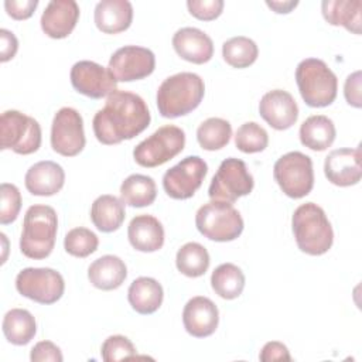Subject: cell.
Here are the masks:
<instances>
[{"mask_svg":"<svg viewBox=\"0 0 362 362\" xmlns=\"http://www.w3.org/2000/svg\"><path fill=\"white\" fill-rule=\"evenodd\" d=\"M150 120L148 107L141 96L116 89L93 116L92 127L99 143L112 146L139 136L148 127Z\"/></svg>","mask_w":362,"mask_h":362,"instance_id":"6da1fadb","label":"cell"},{"mask_svg":"<svg viewBox=\"0 0 362 362\" xmlns=\"http://www.w3.org/2000/svg\"><path fill=\"white\" fill-rule=\"evenodd\" d=\"M205 85L194 72H180L165 78L157 90V107L163 117L175 119L191 113L199 106Z\"/></svg>","mask_w":362,"mask_h":362,"instance_id":"7a4b0ae2","label":"cell"},{"mask_svg":"<svg viewBox=\"0 0 362 362\" xmlns=\"http://www.w3.org/2000/svg\"><path fill=\"white\" fill-rule=\"evenodd\" d=\"M291 228L298 249L310 256L327 253L334 243L332 226L321 206L305 202L296 208Z\"/></svg>","mask_w":362,"mask_h":362,"instance_id":"3957f363","label":"cell"},{"mask_svg":"<svg viewBox=\"0 0 362 362\" xmlns=\"http://www.w3.org/2000/svg\"><path fill=\"white\" fill-rule=\"evenodd\" d=\"M58 230L57 212L49 205H33L23 221L20 250L28 259L41 260L51 255Z\"/></svg>","mask_w":362,"mask_h":362,"instance_id":"277c9868","label":"cell"},{"mask_svg":"<svg viewBox=\"0 0 362 362\" xmlns=\"http://www.w3.org/2000/svg\"><path fill=\"white\" fill-rule=\"evenodd\" d=\"M296 82L303 100L310 107L329 106L337 98V75L322 59H303L296 68Z\"/></svg>","mask_w":362,"mask_h":362,"instance_id":"5b68a950","label":"cell"},{"mask_svg":"<svg viewBox=\"0 0 362 362\" xmlns=\"http://www.w3.org/2000/svg\"><path fill=\"white\" fill-rule=\"evenodd\" d=\"M195 226L209 240L230 242L243 232V219L232 204L211 199L197 211Z\"/></svg>","mask_w":362,"mask_h":362,"instance_id":"8992f818","label":"cell"},{"mask_svg":"<svg viewBox=\"0 0 362 362\" xmlns=\"http://www.w3.org/2000/svg\"><path fill=\"white\" fill-rule=\"evenodd\" d=\"M184 130L174 124H165L134 147L133 158L141 167L154 168L178 156L184 150Z\"/></svg>","mask_w":362,"mask_h":362,"instance_id":"52a82bcc","label":"cell"},{"mask_svg":"<svg viewBox=\"0 0 362 362\" xmlns=\"http://www.w3.org/2000/svg\"><path fill=\"white\" fill-rule=\"evenodd\" d=\"M273 177L287 197L303 198L314 187L313 160L301 151L286 153L274 163Z\"/></svg>","mask_w":362,"mask_h":362,"instance_id":"ba28073f","label":"cell"},{"mask_svg":"<svg viewBox=\"0 0 362 362\" xmlns=\"http://www.w3.org/2000/svg\"><path fill=\"white\" fill-rule=\"evenodd\" d=\"M0 148L17 154H33L41 146L40 123L18 110H6L0 117Z\"/></svg>","mask_w":362,"mask_h":362,"instance_id":"9c48e42d","label":"cell"},{"mask_svg":"<svg viewBox=\"0 0 362 362\" xmlns=\"http://www.w3.org/2000/svg\"><path fill=\"white\" fill-rule=\"evenodd\" d=\"M255 181L245 161L229 157L223 160L211 180L208 195L212 201L233 204L238 198L249 195Z\"/></svg>","mask_w":362,"mask_h":362,"instance_id":"30bf717a","label":"cell"},{"mask_svg":"<svg viewBox=\"0 0 362 362\" xmlns=\"http://www.w3.org/2000/svg\"><path fill=\"white\" fill-rule=\"evenodd\" d=\"M16 288L23 297L48 305L62 297L65 281L61 273L54 269L27 267L17 274Z\"/></svg>","mask_w":362,"mask_h":362,"instance_id":"8fae6325","label":"cell"},{"mask_svg":"<svg viewBox=\"0 0 362 362\" xmlns=\"http://www.w3.org/2000/svg\"><path fill=\"white\" fill-rule=\"evenodd\" d=\"M83 119L74 107H61L51 124V147L64 157L78 156L85 147Z\"/></svg>","mask_w":362,"mask_h":362,"instance_id":"7c38bea8","label":"cell"},{"mask_svg":"<svg viewBox=\"0 0 362 362\" xmlns=\"http://www.w3.org/2000/svg\"><path fill=\"white\" fill-rule=\"evenodd\" d=\"M208 165L199 156H188L163 175V188L173 199H188L202 185Z\"/></svg>","mask_w":362,"mask_h":362,"instance_id":"4fadbf2b","label":"cell"},{"mask_svg":"<svg viewBox=\"0 0 362 362\" xmlns=\"http://www.w3.org/2000/svg\"><path fill=\"white\" fill-rule=\"evenodd\" d=\"M156 68V57L151 49L139 45H124L115 51L107 69L116 82H132L147 78Z\"/></svg>","mask_w":362,"mask_h":362,"instance_id":"5bb4252c","label":"cell"},{"mask_svg":"<svg viewBox=\"0 0 362 362\" xmlns=\"http://www.w3.org/2000/svg\"><path fill=\"white\" fill-rule=\"evenodd\" d=\"M71 83L78 93L102 99L116 90V79L107 68L93 61H78L71 68Z\"/></svg>","mask_w":362,"mask_h":362,"instance_id":"9a60e30c","label":"cell"},{"mask_svg":"<svg viewBox=\"0 0 362 362\" xmlns=\"http://www.w3.org/2000/svg\"><path fill=\"white\" fill-rule=\"evenodd\" d=\"M327 180L337 187H351L361 181V146L332 150L324 161Z\"/></svg>","mask_w":362,"mask_h":362,"instance_id":"2e32d148","label":"cell"},{"mask_svg":"<svg viewBox=\"0 0 362 362\" xmlns=\"http://www.w3.org/2000/svg\"><path fill=\"white\" fill-rule=\"evenodd\" d=\"M259 113L270 127L287 130L298 119V106L291 93L283 89H273L262 96Z\"/></svg>","mask_w":362,"mask_h":362,"instance_id":"e0dca14e","label":"cell"},{"mask_svg":"<svg viewBox=\"0 0 362 362\" xmlns=\"http://www.w3.org/2000/svg\"><path fill=\"white\" fill-rule=\"evenodd\" d=\"M219 322V311L215 303L204 296L192 297L182 310V324L185 331L195 338L212 335Z\"/></svg>","mask_w":362,"mask_h":362,"instance_id":"ac0fdd59","label":"cell"},{"mask_svg":"<svg viewBox=\"0 0 362 362\" xmlns=\"http://www.w3.org/2000/svg\"><path fill=\"white\" fill-rule=\"evenodd\" d=\"M79 18V6L74 0H52L41 16L42 31L54 40L66 38Z\"/></svg>","mask_w":362,"mask_h":362,"instance_id":"d6986e66","label":"cell"},{"mask_svg":"<svg viewBox=\"0 0 362 362\" xmlns=\"http://www.w3.org/2000/svg\"><path fill=\"white\" fill-rule=\"evenodd\" d=\"M174 51L185 61L201 65L211 61L214 42L211 37L199 28L184 27L173 35Z\"/></svg>","mask_w":362,"mask_h":362,"instance_id":"ffe728a7","label":"cell"},{"mask_svg":"<svg viewBox=\"0 0 362 362\" xmlns=\"http://www.w3.org/2000/svg\"><path fill=\"white\" fill-rule=\"evenodd\" d=\"M24 184L27 191L33 195L51 197L62 189L65 184V171L55 161H38L27 170Z\"/></svg>","mask_w":362,"mask_h":362,"instance_id":"44dd1931","label":"cell"},{"mask_svg":"<svg viewBox=\"0 0 362 362\" xmlns=\"http://www.w3.org/2000/svg\"><path fill=\"white\" fill-rule=\"evenodd\" d=\"M127 238L139 252H157L164 245V228L153 215H137L129 223Z\"/></svg>","mask_w":362,"mask_h":362,"instance_id":"7402d4cb","label":"cell"},{"mask_svg":"<svg viewBox=\"0 0 362 362\" xmlns=\"http://www.w3.org/2000/svg\"><path fill=\"white\" fill-rule=\"evenodd\" d=\"M93 20L105 34H117L132 25L133 6L127 0H102L96 4Z\"/></svg>","mask_w":362,"mask_h":362,"instance_id":"603a6c76","label":"cell"},{"mask_svg":"<svg viewBox=\"0 0 362 362\" xmlns=\"http://www.w3.org/2000/svg\"><path fill=\"white\" fill-rule=\"evenodd\" d=\"M127 277L124 262L115 255H105L93 260L88 269L90 284L99 290H116Z\"/></svg>","mask_w":362,"mask_h":362,"instance_id":"cb8c5ba5","label":"cell"},{"mask_svg":"<svg viewBox=\"0 0 362 362\" xmlns=\"http://www.w3.org/2000/svg\"><path fill=\"white\" fill-rule=\"evenodd\" d=\"M163 287L153 277H137L127 290L129 304L136 313L143 315L156 313L163 304Z\"/></svg>","mask_w":362,"mask_h":362,"instance_id":"d4e9b609","label":"cell"},{"mask_svg":"<svg viewBox=\"0 0 362 362\" xmlns=\"http://www.w3.org/2000/svg\"><path fill=\"white\" fill-rule=\"evenodd\" d=\"M300 141L314 151H324L335 140L337 130L334 122L324 115H313L300 126Z\"/></svg>","mask_w":362,"mask_h":362,"instance_id":"484cf974","label":"cell"},{"mask_svg":"<svg viewBox=\"0 0 362 362\" xmlns=\"http://www.w3.org/2000/svg\"><path fill=\"white\" fill-rule=\"evenodd\" d=\"M126 216L124 204L115 195L105 194L98 197L90 206V221L98 230L110 233L117 230Z\"/></svg>","mask_w":362,"mask_h":362,"instance_id":"4316f807","label":"cell"},{"mask_svg":"<svg viewBox=\"0 0 362 362\" xmlns=\"http://www.w3.org/2000/svg\"><path fill=\"white\" fill-rule=\"evenodd\" d=\"M361 0H324L321 10L331 25H342L354 34H361Z\"/></svg>","mask_w":362,"mask_h":362,"instance_id":"83f0119b","label":"cell"},{"mask_svg":"<svg viewBox=\"0 0 362 362\" xmlns=\"http://www.w3.org/2000/svg\"><path fill=\"white\" fill-rule=\"evenodd\" d=\"M3 334L13 345H27L37 332L34 315L24 308H11L3 318Z\"/></svg>","mask_w":362,"mask_h":362,"instance_id":"f1b7e54d","label":"cell"},{"mask_svg":"<svg viewBox=\"0 0 362 362\" xmlns=\"http://www.w3.org/2000/svg\"><path fill=\"white\" fill-rule=\"evenodd\" d=\"M157 187L151 177L143 174L129 175L120 185V199L124 205L143 208L156 201Z\"/></svg>","mask_w":362,"mask_h":362,"instance_id":"f546056e","label":"cell"},{"mask_svg":"<svg viewBox=\"0 0 362 362\" xmlns=\"http://www.w3.org/2000/svg\"><path fill=\"white\" fill-rule=\"evenodd\" d=\"M212 290L225 300L238 298L245 288V274L233 263L219 264L211 274Z\"/></svg>","mask_w":362,"mask_h":362,"instance_id":"4dcf8cb0","label":"cell"},{"mask_svg":"<svg viewBox=\"0 0 362 362\" xmlns=\"http://www.w3.org/2000/svg\"><path fill=\"white\" fill-rule=\"evenodd\" d=\"M211 259L208 250L198 242L182 245L175 256V266L187 277H201L206 273Z\"/></svg>","mask_w":362,"mask_h":362,"instance_id":"1f68e13d","label":"cell"},{"mask_svg":"<svg viewBox=\"0 0 362 362\" xmlns=\"http://www.w3.org/2000/svg\"><path fill=\"white\" fill-rule=\"evenodd\" d=\"M232 137V126L221 117H209L197 129L198 144L208 151L223 148Z\"/></svg>","mask_w":362,"mask_h":362,"instance_id":"d6a6232c","label":"cell"},{"mask_svg":"<svg viewBox=\"0 0 362 362\" xmlns=\"http://www.w3.org/2000/svg\"><path fill=\"white\" fill-rule=\"evenodd\" d=\"M259 48L256 42L243 35L232 37L222 45V57L225 62L233 68H247L257 59Z\"/></svg>","mask_w":362,"mask_h":362,"instance_id":"836d02e7","label":"cell"},{"mask_svg":"<svg viewBox=\"0 0 362 362\" xmlns=\"http://www.w3.org/2000/svg\"><path fill=\"white\" fill-rule=\"evenodd\" d=\"M269 144L267 132L256 122H246L238 127L235 134V146L246 154L260 153Z\"/></svg>","mask_w":362,"mask_h":362,"instance_id":"e575fe53","label":"cell"},{"mask_svg":"<svg viewBox=\"0 0 362 362\" xmlns=\"http://www.w3.org/2000/svg\"><path fill=\"white\" fill-rule=\"evenodd\" d=\"M99 245L98 236L88 228H74L64 238V247L66 253L75 257H88L96 252Z\"/></svg>","mask_w":362,"mask_h":362,"instance_id":"d590c367","label":"cell"},{"mask_svg":"<svg viewBox=\"0 0 362 362\" xmlns=\"http://www.w3.org/2000/svg\"><path fill=\"white\" fill-rule=\"evenodd\" d=\"M0 223L8 225L14 222L21 209V194L14 184L3 182L0 185Z\"/></svg>","mask_w":362,"mask_h":362,"instance_id":"8d00e7d4","label":"cell"},{"mask_svg":"<svg viewBox=\"0 0 362 362\" xmlns=\"http://www.w3.org/2000/svg\"><path fill=\"white\" fill-rule=\"evenodd\" d=\"M100 356L105 362L123 361V359L136 356V348L127 337L110 335L102 344Z\"/></svg>","mask_w":362,"mask_h":362,"instance_id":"74e56055","label":"cell"},{"mask_svg":"<svg viewBox=\"0 0 362 362\" xmlns=\"http://www.w3.org/2000/svg\"><path fill=\"white\" fill-rule=\"evenodd\" d=\"M225 3L222 0H188L187 7L191 16L202 21H212L222 14Z\"/></svg>","mask_w":362,"mask_h":362,"instance_id":"f35d334b","label":"cell"},{"mask_svg":"<svg viewBox=\"0 0 362 362\" xmlns=\"http://www.w3.org/2000/svg\"><path fill=\"white\" fill-rule=\"evenodd\" d=\"M30 359L33 362H44V361H52V362H62L64 356L61 349L51 341H40L37 342L30 354Z\"/></svg>","mask_w":362,"mask_h":362,"instance_id":"ab89813d","label":"cell"},{"mask_svg":"<svg viewBox=\"0 0 362 362\" xmlns=\"http://www.w3.org/2000/svg\"><path fill=\"white\" fill-rule=\"evenodd\" d=\"M38 0H6L4 8L14 20H27L34 14Z\"/></svg>","mask_w":362,"mask_h":362,"instance_id":"60d3db41","label":"cell"},{"mask_svg":"<svg viewBox=\"0 0 362 362\" xmlns=\"http://www.w3.org/2000/svg\"><path fill=\"white\" fill-rule=\"evenodd\" d=\"M344 95L346 99V103L359 109L362 106L361 99V71H355L351 75L346 76L345 85H344Z\"/></svg>","mask_w":362,"mask_h":362,"instance_id":"b9f144b4","label":"cell"},{"mask_svg":"<svg viewBox=\"0 0 362 362\" xmlns=\"http://www.w3.org/2000/svg\"><path fill=\"white\" fill-rule=\"evenodd\" d=\"M260 361L273 362V361H291L290 352L287 346L279 341H270L263 345L260 355Z\"/></svg>","mask_w":362,"mask_h":362,"instance_id":"7bdbcfd3","label":"cell"},{"mask_svg":"<svg viewBox=\"0 0 362 362\" xmlns=\"http://www.w3.org/2000/svg\"><path fill=\"white\" fill-rule=\"evenodd\" d=\"M17 49H18V41L16 35L8 30L1 28L0 30V61L7 62L13 59L14 55L17 54Z\"/></svg>","mask_w":362,"mask_h":362,"instance_id":"ee69618b","label":"cell"},{"mask_svg":"<svg viewBox=\"0 0 362 362\" xmlns=\"http://www.w3.org/2000/svg\"><path fill=\"white\" fill-rule=\"evenodd\" d=\"M266 4H267V7H270L277 14H287L293 8L297 7L298 1L297 0H283V1L281 0H272V1L267 0Z\"/></svg>","mask_w":362,"mask_h":362,"instance_id":"f6af8a7d","label":"cell"}]
</instances>
